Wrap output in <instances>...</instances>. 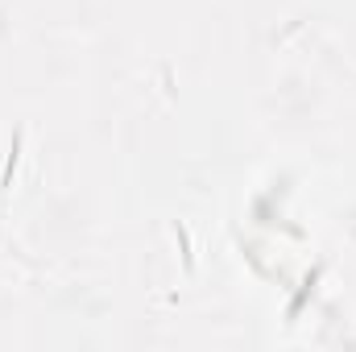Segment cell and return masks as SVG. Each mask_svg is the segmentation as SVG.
Wrapping results in <instances>:
<instances>
[{
    "instance_id": "6da1fadb",
    "label": "cell",
    "mask_w": 356,
    "mask_h": 352,
    "mask_svg": "<svg viewBox=\"0 0 356 352\" xmlns=\"http://www.w3.org/2000/svg\"><path fill=\"white\" fill-rule=\"evenodd\" d=\"M17 162H21V133L13 137V150H8V162H4V175H0V207L8 203V191H13V175H17Z\"/></svg>"
},
{
    "instance_id": "7a4b0ae2",
    "label": "cell",
    "mask_w": 356,
    "mask_h": 352,
    "mask_svg": "<svg viewBox=\"0 0 356 352\" xmlns=\"http://www.w3.org/2000/svg\"><path fill=\"white\" fill-rule=\"evenodd\" d=\"M178 245H182V265H186V269H195V262H191V241H186V228H178Z\"/></svg>"
}]
</instances>
